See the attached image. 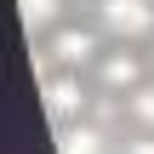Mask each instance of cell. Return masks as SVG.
Masks as SVG:
<instances>
[{
  "label": "cell",
  "mask_w": 154,
  "mask_h": 154,
  "mask_svg": "<svg viewBox=\"0 0 154 154\" xmlns=\"http://www.w3.org/2000/svg\"><path fill=\"white\" fill-rule=\"evenodd\" d=\"M91 97H97V91H86L74 69L40 74V103H46V120H51V126H74L80 114H91Z\"/></svg>",
  "instance_id": "1"
},
{
  "label": "cell",
  "mask_w": 154,
  "mask_h": 154,
  "mask_svg": "<svg viewBox=\"0 0 154 154\" xmlns=\"http://www.w3.org/2000/svg\"><path fill=\"white\" fill-rule=\"evenodd\" d=\"M91 17L114 40H149L154 34V0H91Z\"/></svg>",
  "instance_id": "2"
},
{
  "label": "cell",
  "mask_w": 154,
  "mask_h": 154,
  "mask_svg": "<svg viewBox=\"0 0 154 154\" xmlns=\"http://www.w3.org/2000/svg\"><path fill=\"white\" fill-rule=\"evenodd\" d=\"M46 57H51V69H91L97 63V34L91 29H57L51 40H46Z\"/></svg>",
  "instance_id": "3"
},
{
  "label": "cell",
  "mask_w": 154,
  "mask_h": 154,
  "mask_svg": "<svg viewBox=\"0 0 154 154\" xmlns=\"http://www.w3.org/2000/svg\"><path fill=\"white\" fill-rule=\"evenodd\" d=\"M97 80H103V91H137L143 86V63H137V51H114V57H103L97 63Z\"/></svg>",
  "instance_id": "4"
},
{
  "label": "cell",
  "mask_w": 154,
  "mask_h": 154,
  "mask_svg": "<svg viewBox=\"0 0 154 154\" xmlns=\"http://www.w3.org/2000/svg\"><path fill=\"white\" fill-rule=\"evenodd\" d=\"M57 154H114L109 149V131L91 120V126H57Z\"/></svg>",
  "instance_id": "5"
},
{
  "label": "cell",
  "mask_w": 154,
  "mask_h": 154,
  "mask_svg": "<svg viewBox=\"0 0 154 154\" xmlns=\"http://www.w3.org/2000/svg\"><path fill=\"white\" fill-rule=\"evenodd\" d=\"M17 17H23V29H29V34H40V29H57V17H63V0H17Z\"/></svg>",
  "instance_id": "6"
},
{
  "label": "cell",
  "mask_w": 154,
  "mask_h": 154,
  "mask_svg": "<svg viewBox=\"0 0 154 154\" xmlns=\"http://www.w3.org/2000/svg\"><path fill=\"white\" fill-rule=\"evenodd\" d=\"M126 120H131V126H149V131H154V80H143L137 91H126Z\"/></svg>",
  "instance_id": "7"
},
{
  "label": "cell",
  "mask_w": 154,
  "mask_h": 154,
  "mask_svg": "<svg viewBox=\"0 0 154 154\" xmlns=\"http://www.w3.org/2000/svg\"><path fill=\"white\" fill-rule=\"evenodd\" d=\"M114 154H154V137H131L126 149H114Z\"/></svg>",
  "instance_id": "8"
}]
</instances>
